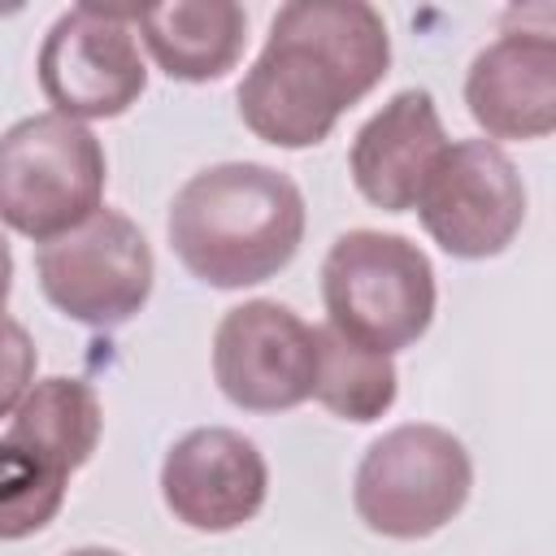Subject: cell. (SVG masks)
Masks as SVG:
<instances>
[{
	"label": "cell",
	"mask_w": 556,
	"mask_h": 556,
	"mask_svg": "<svg viewBox=\"0 0 556 556\" xmlns=\"http://www.w3.org/2000/svg\"><path fill=\"white\" fill-rule=\"evenodd\" d=\"M391 65V35L365 0H295L239 83L243 126L274 148L321 143L339 113L365 100Z\"/></svg>",
	"instance_id": "obj_1"
},
{
	"label": "cell",
	"mask_w": 556,
	"mask_h": 556,
	"mask_svg": "<svg viewBox=\"0 0 556 556\" xmlns=\"http://www.w3.org/2000/svg\"><path fill=\"white\" fill-rule=\"evenodd\" d=\"M165 230L191 278L239 291L291 265L304 239V195L274 165L222 161L178 187Z\"/></svg>",
	"instance_id": "obj_2"
},
{
	"label": "cell",
	"mask_w": 556,
	"mask_h": 556,
	"mask_svg": "<svg viewBox=\"0 0 556 556\" xmlns=\"http://www.w3.org/2000/svg\"><path fill=\"white\" fill-rule=\"evenodd\" d=\"M321 300L330 330L369 352L395 356L434 321V265L404 235L348 230L321 261Z\"/></svg>",
	"instance_id": "obj_3"
},
{
	"label": "cell",
	"mask_w": 556,
	"mask_h": 556,
	"mask_svg": "<svg viewBox=\"0 0 556 556\" xmlns=\"http://www.w3.org/2000/svg\"><path fill=\"white\" fill-rule=\"evenodd\" d=\"M104 148L61 113H35L0 135V222L52 243L104 204Z\"/></svg>",
	"instance_id": "obj_4"
},
{
	"label": "cell",
	"mask_w": 556,
	"mask_h": 556,
	"mask_svg": "<svg viewBox=\"0 0 556 556\" xmlns=\"http://www.w3.org/2000/svg\"><path fill=\"white\" fill-rule=\"evenodd\" d=\"M473 460L465 443L430 421H408L374 439L352 478L356 517L387 539H430L469 500Z\"/></svg>",
	"instance_id": "obj_5"
},
{
	"label": "cell",
	"mask_w": 556,
	"mask_h": 556,
	"mask_svg": "<svg viewBox=\"0 0 556 556\" xmlns=\"http://www.w3.org/2000/svg\"><path fill=\"white\" fill-rule=\"evenodd\" d=\"M35 274L48 304L61 308L70 321L113 330L148 304L156 265L143 230L126 213L100 204L70 235L39 243Z\"/></svg>",
	"instance_id": "obj_6"
},
{
	"label": "cell",
	"mask_w": 556,
	"mask_h": 556,
	"mask_svg": "<svg viewBox=\"0 0 556 556\" xmlns=\"http://www.w3.org/2000/svg\"><path fill=\"white\" fill-rule=\"evenodd\" d=\"M35 70L52 113L74 122L122 117L148 87L130 13L100 4L65 9L43 35Z\"/></svg>",
	"instance_id": "obj_7"
},
{
	"label": "cell",
	"mask_w": 556,
	"mask_h": 556,
	"mask_svg": "<svg viewBox=\"0 0 556 556\" xmlns=\"http://www.w3.org/2000/svg\"><path fill=\"white\" fill-rule=\"evenodd\" d=\"M413 208L447 256L486 261L517 239L526 222V187L500 143L456 139L434 161Z\"/></svg>",
	"instance_id": "obj_8"
},
{
	"label": "cell",
	"mask_w": 556,
	"mask_h": 556,
	"mask_svg": "<svg viewBox=\"0 0 556 556\" xmlns=\"http://www.w3.org/2000/svg\"><path fill=\"white\" fill-rule=\"evenodd\" d=\"M213 378L222 395L248 413L304 404L317 378V326L278 300H243L217 321Z\"/></svg>",
	"instance_id": "obj_9"
},
{
	"label": "cell",
	"mask_w": 556,
	"mask_h": 556,
	"mask_svg": "<svg viewBox=\"0 0 556 556\" xmlns=\"http://www.w3.org/2000/svg\"><path fill=\"white\" fill-rule=\"evenodd\" d=\"M269 469L261 447L230 426L187 430L161 460V500L174 521L200 534H226L265 504Z\"/></svg>",
	"instance_id": "obj_10"
},
{
	"label": "cell",
	"mask_w": 556,
	"mask_h": 556,
	"mask_svg": "<svg viewBox=\"0 0 556 556\" xmlns=\"http://www.w3.org/2000/svg\"><path fill=\"white\" fill-rule=\"evenodd\" d=\"M469 117L486 139H543L556 130V39L513 30L486 43L465 74Z\"/></svg>",
	"instance_id": "obj_11"
},
{
	"label": "cell",
	"mask_w": 556,
	"mask_h": 556,
	"mask_svg": "<svg viewBox=\"0 0 556 556\" xmlns=\"http://www.w3.org/2000/svg\"><path fill=\"white\" fill-rule=\"evenodd\" d=\"M447 148L443 117L426 87L395 91L352 139V182L382 213H408Z\"/></svg>",
	"instance_id": "obj_12"
},
{
	"label": "cell",
	"mask_w": 556,
	"mask_h": 556,
	"mask_svg": "<svg viewBox=\"0 0 556 556\" xmlns=\"http://www.w3.org/2000/svg\"><path fill=\"white\" fill-rule=\"evenodd\" d=\"M152 61L178 83H213L235 70L248 39V13L235 0H182L130 13Z\"/></svg>",
	"instance_id": "obj_13"
},
{
	"label": "cell",
	"mask_w": 556,
	"mask_h": 556,
	"mask_svg": "<svg viewBox=\"0 0 556 556\" xmlns=\"http://www.w3.org/2000/svg\"><path fill=\"white\" fill-rule=\"evenodd\" d=\"M100 426H104V417H100V400H96L91 382L56 374V378L35 382L22 395L4 439L70 478L74 469H83L91 460V452L100 443Z\"/></svg>",
	"instance_id": "obj_14"
},
{
	"label": "cell",
	"mask_w": 556,
	"mask_h": 556,
	"mask_svg": "<svg viewBox=\"0 0 556 556\" xmlns=\"http://www.w3.org/2000/svg\"><path fill=\"white\" fill-rule=\"evenodd\" d=\"M395 391H400V378L391 356L369 352L330 326H317L313 400H321L343 421H378L395 404Z\"/></svg>",
	"instance_id": "obj_15"
},
{
	"label": "cell",
	"mask_w": 556,
	"mask_h": 556,
	"mask_svg": "<svg viewBox=\"0 0 556 556\" xmlns=\"http://www.w3.org/2000/svg\"><path fill=\"white\" fill-rule=\"evenodd\" d=\"M65 473L0 439V543L39 534L65 504Z\"/></svg>",
	"instance_id": "obj_16"
},
{
	"label": "cell",
	"mask_w": 556,
	"mask_h": 556,
	"mask_svg": "<svg viewBox=\"0 0 556 556\" xmlns=\"http://www.w3.org/2000/svg\"><path fill=\"white\" fill-rule=\"evenodd\" d=\"M35 361H39V352H35L26 326L0 313V417H9L22 404V395L30 391Z\"/></svg>",
	"instance_id": "obj_17"
},
{
	"label": "cell",
	"mask_w": 556,
	"mask_h": 556,
	"mask_svg": "<svg viewBox=\"0 0 556 556\" xmlns=\"http://www.w3.org/2000/svg\"><path fill=\"white\" fill-rule=\"evenodd\" d=\"M9 291H13V252H9V239L0 230V313L9 304Z\"/></svg>",
	"instance_id": "obj_18"
},
{
	"label": "cell",
	"mask_w": 556,
	"mask_h": 556,
	"mask_svg": "<svg viewBox=\"0 0 556 556\" xmlns=\"http://www.w3.org/2000/svg\"><path fill=\"white\" fill-rule=\"evenodd\" d=\"M65 556H122V552H113V547H74Z\"/></svg>",
	"instance_id": "obj_19"
}]
</instances>
